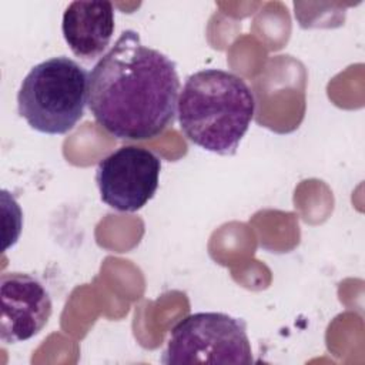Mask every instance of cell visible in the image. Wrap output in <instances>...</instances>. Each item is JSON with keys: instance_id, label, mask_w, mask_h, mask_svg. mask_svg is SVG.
Masks as SVG:
<instances>
[{"instance_id": "6da1fadb", "label": "cell", "mask_w": 365, "mask_h": 365, "mask_svg": "<svg viewBox=\"0 0 365 365\" xmlns=\"http://www.w3.org/2000/svg\"><path fill=\"white\" fill-rule=\"evenodd\" d=\"M175 63L124 30L88 73L87 106L108 134L141 141L160 135L177 114Z\"/></svg>"}, {"instance_id": "7a4b0ae2", "label": "cell", "mask_w": 365, "mask_h": 365, "mask_svg": "<svg viewBox=\"0 0 365 365\" xmlns=\"http://www.w3.org/2000/svg\"><path fill=\"white\" fill-rule=\"evenodd\" d=\"M255 114V97L240 76L204 68L190 74L177 103L182 134L192 144L220 154L234 155Z\"/></svg>"}, {"instance_id": "3957f363", "label": "cell", "mask_w": 365, "mask_h": 365, "mask_svg": "<svg viewBox=\"0 0 365 365\" xmlns=\"http://www.w3.org/2000/svg\"><path fill=\"white\" fill-rule=\"evenodd\" d=\"M88 73L66 56L47 58L23 78L17 93L19 115L43 134H67L84 115Z\"/></svg>"}, {"instance_id": "277c9868", "label": "cell", "mask_w": 365, "mask_h": 365, "mask_svg": "<svg viewBox=\"0 0 365 365\" xmlns=\"http://www.w3.org/2000/svg\"><path fill=\"white\" fill-rule=\"evenodd\" d=\"M247 322L224 312H195L174 325L161 362L252 364Z\"/></svg>"}, {"instance_id": "5b68a950", "label": "cell", "mask_w": 365, "mask_h": 365, "mask_svg": "<svg viewBox=\"0 0 365 365\" xmlns=\"http://www.w3.org/2000/svg\"><path fill=\"white\" fill-rule=\"evenodd\" d=\"M161 160L148 148L123 145L104 157L96 170L100 198L121 212L141 210L155 194Z\"/></svg>"}, {"instance_id": "8992f818", "label": "cell", "mask_w": 365, "mask_h": 365, "mask_svg": "<svg viewBox=\"0 0 365 365\" xmlns=\"http://www.w3.org/2000/svg\"><path fill=\"white\" fill-rule=\"evenodd\" d=\"M0 339L4 345L36 336L48 322L53 304L44 284L26 272L0 277Z\"/></svg>"}, {"instance_id": "52a82bcc", "label": "cell", "mask_w": 365, "mask_h": 365, "mask_svg": "<svg viewBox=\"0 0 365 365\" xmlns=\"http://www.w3.org/2000/svg\"><path fill=\"white\" fill-rule=\"evenodd\" d=\"M111 1H71L61 20V31L74 56L91 61L101 58L114 34Z\"/></svg>"}]
</instances>
